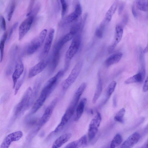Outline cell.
Instances as JSON below:
<instances>
[{
    "label": "cell",
    "instance_id": "cell-1",
    "mask_svg": "<svg viewBox=\"0 0 148 148\" xmlns=\"http://www.w3.org/2000/svg\"><path fill=\"white\" fill-rule=\"evenodd\" d=\"M81 42V35L80 33L77 34L73 38L71 44L66 53L63 69L65 72L69 67L71 60L78 50Z\"/></svg>",
    "mask_w": 148,
    "mask_h": 148
},
{
    "label": "cell",
    "instance_id": "cell-2",
    "mask_svg": "<svg viewBox=\"0 0 148 148\" xmlns=\"http://www.w3.org/2000/svg\"><path fill=\"white\" fill-rule=\"evenodd\" d=\"M32 95V90L29 87L25 92L21 100L16 106L14 110L15 117L20 116L29 106Z\"/></svg>",
    "mask_w": 148,
    "mask_h": 148
},
{
    "label": "cell",
    "instance_id": "cell-3",
    "mask_svg": "<svg viewBox=\"0 0 148 148\" xmlns=\"http://www.w3.org/2000/svg\"><path fill=\"white\" fill-rule=\"evenodd\" d=\"M47 30L43 29L38 36L33 39L30 43L27 49V53L32 55L35 53L41 47L46 38Z\"/></svg>",
    "mask_w": 148,
    "mask_h": 148
},
{
    "label": "cell",
    "instance_id": "cell-4",
    "mask_svg": "<svg viewBox=\"0 0 148 148\" xmlns=\"http://www.w3.org/2000/svg\"><path fill=\"white\" fill-rule=\"evenodd\" d=\"M83 62L80 61L77 62L72 69L69 75L63 82L62 88L67 90L76 79L82 68Z\"/></svg>",
    "mask_w": 148,
    "mask_h": 148
},
{
    "label": "cell",
    "instance_id": "cell-5",
    "mask_svg": "<svg viewBox=\"0 0 148 148\" xmlns=\"http://www.w3.org/2000/svg\"><path fill=\"white\" fill-rule=\"evenodd\" d=\"M101 120V115L99 112H97L89 124L88 135L89 141L92 140L97 134Z\"/></svg>",
    "mask_w": 148,
    "mask_h": 148
},
{
    "label": "cell",
    "instance_id": "cell-6",
    "mask_svg": "<svg viewBox=\"0 0 148 148\" xmlns=\"http://www.w3.org/2000/svg\"><path fill=\"white\" fill-rule=\"evenodd\" d=\"M82 13L81 6L79 2L77 1L75 5L74 11L62 20L60 23V25L62 27L74 21H76L80 17Z\"/></svg>",
    "mask_w": 148,
    "mask_h": 148
},
{
    "label": "cell",
    "instance_id": "cell-7",
    "mask_svg": "<svg viewBox=\"0 0 148 148\" xmlns=\"http://www.w3.org/2000/svg\"><path fill=\"white\" fill-rule=\"evenodd\" d=\"M57 101V99H56L51 102L47 107L42 117L39 120L36 127L39 130L50 119Z\"/></svg>",
    "mask_w": 148,
    "mask_h": 148
},
{
    "label": "cell",
    "instance_id": "cell-8",
    "mask_svg": "<svg viewBox=\"0 0 148 148\" xmlns=\"http://www.w3.org/2000/svg\"><path fill=\"white\" fill-rule=\"evenodd\" d=\"M35 15L31 14L20 25L18 29V39L21 40L29 30Z\"/></svg>",
    "mask_w": 148,
    "mask_h": 148
},
{
    "label": "cell",
    "instance_id": "cell-9",
    "mask_svg": "<svg viewBox=\"0 0 148 148\" xmlns=\"http://www.w3.org/2000/svg\"><path fill=\"white\" fill-rule=\"evenodd\" d=\"M50 59L46 58L32 67L29 71L28 78L33 77L42 72L49 63Z\"/></svg>",
    "mask_w": 148,
    "mask_h": 148
},
{
    "label": "cell",
    "instance_id": "cell-10",
    "mask_svg": "<svg viewBox=\"0 0 148 148\" xmlns=\"http://www.w3.org/2000/svg\"><path fill=\"white\" fill-rule=\"evenodd\" d=\"M23 135V133L21 131H18L10 133L3 141L0 148H9L11 143L19 140Z\"/></svg>",
    "mask_w": 148,
    "mask_h": 148
},
{
    "label": "cell",
    "instance_id": "cell-11",
    "mask_svg": "<svg viewBox=\"0 0 148 148\" xmlns=\"http://www.w3.org/2000/svg\"><path fill=\"white\" fill-rule=\"evenodd\" d=\"M55 33V30L51 29L50 30L47 37L44 47L40 56L42 60L46 58L51 47Z\"/></svg>",
    "mask_w": 148,
    "mask_h": 148
},
{
    "label": "cell",
    "instance_id": "cell-12",
    "mask_svg": "<svg viewBox=\"0 0 148 148\" xmlns=\"http://www.w3.org/2000/svg\"><path fill=\"white\" fill-rule=\"evenodd\" d=\"M60 50L53 48L51 59L49 62V72L50 73H53L56 70L60 59Z\"/></svg>",
    "mask_w": 148,
    "mask_h": 148
},
{
    "label": "cell",
    "instance_id": "cell-13",
    "mask_svg": "<svg viewBox=\"0 0 148 148\" xmlns=\"http://www.w3.org/2000/svg\"><path fill=\"white\" fill-rule=\"evenodd\" d=\"M24 70L23 64L21 60L20 59L16 64L12 75L13 88H15L18 79L23 73Z\"/></svg>",
    "mask_w": 148,
    "mask_h": 148
},
{
    "label": "cell",
    "instance_id": "cell-14",
    "mask_svg": "<svg viewBox=\"0 0 148 148\" xmlns=\"http://www.w3.org/2000/svg\"><path fill=\"white\" fill-rule=\"evenodd\" d=\"M140 138V135L138 132L134 133L124 141L120 148H132L138 142Z\"/></svg>",
    "mask_w": 148,
    "mask_h": 148
},
{
    "label": "cell",
    "instance_id": "cell-15",
    "mask_svg": "<svg viewBox=\"0 0 148 148\" xmlns=\"http://www.w3.org/2000/svg\"><path fill=\"white\" fill-rule=\"evenodd\" d=\"M123 34V29L122 26L120 25H117L115 27L114 40L113 43L108 49V51L109 53L112 52L120 41L122 38Z\"/></svg>",
    "mask_w": 148,
    "mask_h": 148
},
{
    "label": "cell",
    "instance_id": "cell-16",
    "mask_svg": "<svg viewBox=\"0 0 148 148\" xmlns=\"http://www.w3.org/2000/svg\"><path fill=\"white\" fill-rule=\"evenodd\" d=\"M48 96L47 94L41 92L39 97L33 104L29 114H32L36 113L43 106Z\"/></svg>",
    "mask_w": 148,
    "mask_h": 148
},
{
    "label": "cell",
    "instance_id": "cell-17",
    "mask_svg": "<svg viewBox=\"0 0 148 148\" xmlns=\"http://www.w3.org/2000/svg\"><path fill=\"white\" fill-rule=\"evenodd\" d=\"M71 136L70 133H66L61 135L56 140L51 148H60L70 139Z\"/></svg>",
    "mask_w": 148,
    "mask_h": 148
},
{
    "label": "cell",
    "instance_id": "cell-18",
    "mask_svg": "<svg viewBox=\"0 0 148 148\" xmlns=\"http://www.w3.org/2000/svg\"><path fill=\"white\" fill-rule=\"evenodd\" d=\"M123 54L121 52L114 53L108 57L105 60V64L109 66L118 63L122 58Z\"/></svg>",
    "mask_w": 148,
    "mask_h": 148
},
{
    "label": "cell",
    "instance_id": "cell-19",
    "mask_svg": "<svg viewBox=\"0 0 148 148\" xmlns=\"http://www.w3.org/2000/svg\"><path fill=\"white\" fill-rule=\"evenodd\" d=\"M97 75V83L96 90L92 99V102L93 103H95L96 102L101 95L103 89V84L100 72H98Z\"/></svg>",
    "mask_w": 148,
    "mask_h": 148
},
{
    "label": "cell",
    "instance_id": "cell-20",
    "mask_svg": "<svg viewBox=\"0 0 148 148\" xmlns=\"http://www.w3.org/2000/svg\"><path fill=\"white\" fill-rule=\"evenodd\" d=\"M87 102L86 98H83L79 101L77 105L76 110V114L74 118L75 121H78L82 116Z\"/></svg>",
    "mask_w": 148,
    "mask_h": 148
},
{
    "label": "cell",
    "instance_id": "cell-21",
    "mask_svg": "<svg viewBox=\"0 0 148 148\" xmlns=\"http://www.w3.org/2000/svg\"><path fill=\"white\" fill-rule=\"evenodd\" d=\"M142 72L137 74L127 79L125 82V84H129L134 83L142 82L145 75V70L143 69Z\"/></svg>",
    "mask_w": 148,
    "mask_h": 148
},
{
    "label": "cell",
    "instance_id": "cell-22",
    "mask_svg": "<svg viewBox=\"0 0 148 148\" xmlns=\"http://www.w3.org/2000/svg\"><path fill=\"white\" fill-rule=\"evenodd\" d=\"M118 4L117 1H115L111 5L107 12L105 14V20L107 22H109L111 21L112 16L116 10Z\"/></svg>",
    "mask_w": 148,
    "mask_h": 148
},
{
    "label": "cell",
    "instance_id": "cell-23",
    "mask_svg": "<svg viewBox=\"0 0 148 148\" xmlns=\"http://www.w3.org/2000/svg\"><path fill=\"white\" fill-rule=\"evenodd\" d=\"M116 85V82L113 81L111 82L108 86L106 92V97L104 101L105 103L109 99L112 94L114 91Z\"/></svg>",
    "mask_w": 148,
    "mask_h": 148
},
{
    "label": "cell",
    "instance_id": "cell-24",
    "mask_svg": "<svg viewBox=\"0 0 148 148\" xmlns=\"http://www.w3.org/2000/svg\"><path fill=\"white\" fill-rule=\"evenodd\" d=\"M75 22L73 24L71 28L70 32L76 35L80 31L81 27L82 19L79 17L75 21Z\"/></svg>",
    "mask_w": 148,
    "mask_h": 148
},
{
    "label": "cell",
    "instance_id": "cell-25",
    "mask_svg": "<svg viewBox=\"0 0 148 148\" xmlns=\"http://www.w3.org/2000/svg\"><path fill=\"white\" fill-rule=\"evenodd\" d=\"M123 141L122 136L119 133L116 134L112 139L110 145V148H115L119 145Z\"/></svg>",
    "mask_w": 148,
    "mask_h": 148
},
{
    "label": "cell",
    "instance_id": "cell-26",
    "mask_svg": "<svg viewBox=\"0 0 148 148\" xmlns=\"http://www.w3.org/2000/svg\"><path fill=\"white\" fill-rule=\"evenodd\" d=\"M7 34L6 32L3 34L0 40V62L3 60V57L4 47L5 42L7 39Z\"/></svg>",
    "mask_w": 148,
    "mask_h": 148
},
{
    "label": "cell",
    "instance_id": "cell-27",
    "mask_svg": "<svg viewBox=\"0 0 148 148\" xmlns=\"http://www.w3.org/2000/svg\"><path fill=\"white\" fill-rule=\"evenodd\" d=\"M136 4L139 10L145 12L148 11V0H138Z\"/></svg>",
    "mask_w": 148,
    "mask_h": 148
},
{
    "label": "cell",
    "instance_id": "cell-28",
    "mask_svg": "<svg viewBox=\"0 0 148 148\" xmlns=\"http://www.w3.org/2000/svg\"><path fill=\"white\" fill-rule=\"evenodd\" d=\"M125 112V110L124 108L121 109L114 116V120L119 123H123L124 122V116Z\"/></svg>",
    "mask_w": 148,
    "mask_h": 148
},
{
    "label": "cell",
    "instance_id": "cell-29",
    "mask_svg": "<svg viewBox=\"0 0 148 148\" xmlns=\"http://www.w3.org/2000/svg\"><path fill=\"white\" fill-rule=\"evenodd\" d=\"M107 22L105 20L101 24L99 27L98 28L95 32V35L98 38H102L103 35V30Z\"/></svg>",
    "mask_w": 148,
    "mask_h": 148
},
{
    "label": "cell",
    "instance_id": "cell-30",
    "mask_svg": "<svg viewBox=\"0 0 148 148\" xmlns=\"http://www.w3.org/2000/svg\"><path fill=\"white\" fill-rule=\"evenodd\" d=\"M15 2L13 1L11 3L8 10L7 19L8 21L11 20L15 8Z\"/></svg>",
    "mask_w": 148,
    "mask_h": 148
},
{
    "label": "cell",
    "instance_id": "cell-31",
    "mask_svg": "<svg viewBox=\"0 0 148 148\" xmlns=\"http://www.w3.org/2000/svg\"><path fill=\"white\" fill-rule=\"evenodd\" d=\"M61 5V16L63 17L66 14L68 9V4L66 1L62 0L60 1Z\"/></svg>",
    "mask_w": 148,
    "mask_h": 148
},
{
    "label": "cell",
    "instance_id": "cell-32",
    "mask_svg": "<svg viewBox=\"0 0 148 148\" xmlns=\"http://www.w3.org/2000/svg\"><path fill=\"white\" fill-rule=\"evenodd\" d=\"M75 35L69 32L64 35L60 40L64 45L71 39H73Z\"/></svg>",
    "mask_w": 148,
    "mask_h": 148
},
{
    "label": "cell",
    "instance_id": "cell-33",
    "mask_svg": "<svg viewBox=\"0 0 148 148\" xmlns=\"http://www.w3.org/2000/svg\"><path fill=\"white\" fill-rule=\"evenodd\" d=\"M79 148L86 147L87 145V137L86 135H84L77 140Z\"/></svg>",
    "mask_w": 148,
    "mask_h": 148
},
{
    "label": "cell",
    "instance_id": "cell-34",
    "mask_svg": "<svg viewBox=\"0 0 148 148\" xmlns=\"http://www.w3.org/2000/svg\"><path fill=\"white\" fill-rule=\"evenodd\" d=\"M64 148H79L77 140L68 144Z\"/></svg>",
    "mask_w": 148,
    "mask_h": 148
},
{
    "label": "cell",
    "instance_id": "cell-35",
    "mask_svg": "<svg viewBox=\"0 0 148 148\" xmlns=\"http://www.w3.org/2000/svg\"><path fill=\"white\" fill-rule=\"evenodd\" d=\"M24 76L22 77V78L21 79V80H20L18 81V82L16 84L15 87V89L14 92L15 95H16L17 94L18 91V90L20 88L23 82V80L24 79Z\"/></svg>",
    "mask_w": 148,
    "mask_h": 148
},
{
    "label": "cell",
    "instance_id": "cell-36",
    "mask_svg": "<svg viewBox=\"0 0 148 148\" xmlns=\"http://www.w3.org/2000/svg\"><path fill=\"white\" fill-rule=\"evenodd\" d=\"M18 23H15L11 28L9 33L8 34L7 40H9L11 37V36L13 33V31L18 26Z\"/></svg>",
    "mask_w": 148,
    "mask_h": 148
},
{
    "label": "cell",
    "instance_id": "cell-37",
    "mask_svg": "<svg viewBox=\"0 0 148 148\" xmlns=\"http://www.w3.org/2000/svg\"><path fill=\"white\" fill-rule=\"evenodd\" d=\"M0 25L2 29L5 31L6 27V22L4 17L2 16H0Z\"/></svg>",
    "mask_w": 148,
    "mask_h": 148
},
{
    "label": "cell",
    "instance_id": "cell-38",
    "mask_svg": "<svg viewBox=\"0 0 148 148\" xmlns=\"http://www.w3.org/2000/svg\"><path fill=\"white\" fill-rule=\"evenodd\" d=\"M143 90L144 92H146L148 91V76L144 83L143 88Z\"/></svg>",
    "mask_w": 148,
    "mask_h": 148
},
{
    "label": "cell",
    "instance_id": "cell-39",
    "mask_svg": "<svg viewBox=\"0 0 148 148\" xmlns=\"http://www.w3.org/2000/svg\"><path fill=\"white\" fill-rule=\"evenodd\" d=\"M124 7V4L123 3H121L119 6L118 9V14L120 15L122 13Z\"/></svg>",
    "mask_w": 148,
    "mask_h": 148
},
{
    "label": "cell",
    "instance_id": "cell-40",
    "mask_svg": "<svg viewBox=\"0 0 148 148\" xmlns=\"http://www.w3.org/2000/svg\"><path fill=\"white\" fill-rule=\"evenodd\" d=\"M128 19V16L126 14L124 16L123 18L122 23L123 25H125L127 23Z\"/></svg>",
    "mask_w": 148,
    "mask_h": 148
},
{
    "label": "cell",
    "instance_id": "cell-41",
    "mask_svg": "<svg viewBox=\"0 0 148 148\" xmlns=\"http://www.w3.org/2000/svg\"><path fill=\"white\" fill-rule=\"evenodd\" d=\"M132 12L134 16L136 18L137 16V14L136 12L135 8L134 5H133L132 7Z\"/></svg>",
    "mask_w": 148,
    "mask_h": 148
},
{
    "label": "cell",
    "instance_id": "cell-42",
    "mask_svg": "<svg viewBox=\"0 0 148 148\" xmlns=\"http://www.w3.org/2000/svg\"><path fill=\"white\" fill-rule=\"evenodd\" d=\"M113 106L114 107H115L116 106V96L115 95L113 97Z\"/></svg>",
    "mask_w": 148,
    "mask_h": 148
},
{
    "label": "cell",
    "instance_id": "cell-43",
    "mask_svg": "<svg viewBox=\"0 0 148 148\" xmlns=\"http://www.w3.org/2000/svg\"><path fill=\"white\" fill-rule=\"evenodd\" d=\"M141 148H148V138Z\"/></svg>",
    "mask_w": 148,
    "mask_h": 148
},
{
    "label": "cell",
    "instance_id": "cell-44",
    "mask_svg": "<svg viewBox=\"0 0 148 148\" xmlns=\"http://www.w3.org/2000/svg\"><path fill=\"white\" fill-rule=\"evenodd\" d=\"M148 52V43L147 44L146 47L145 48L144 50H143V53H146Z\"/></svg>",
    "mask_w": 148,
    "mask_h": 148
},
{
    "label": "cell",
    "instance_id": "cell-45",
    "mask_svg": "<svg viewBox=\"0 0 148 148\" xmlns=\"http://www.w3.org/2000/svg\"><path fill=\"white\" fill-rule=\"evenodd\" d=\"M144 132L146 133H148V124L145 127Z\"/></svg>",
    "mask_w": 148,
    "mask_h": 148
}]
</instances>
